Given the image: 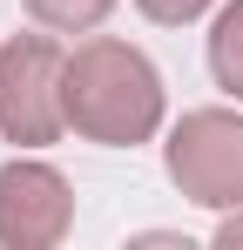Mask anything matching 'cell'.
Here are the masks:
<instances>
[{"label": "cell", "instance_id": "obj_1", "mask_svg": "<svg viewBox=\"0 0 243 250\" xmlns=\"http://www.w3.org/2000/svg\"><path fill=\"white\" fill-rule=\"evenodd\" d=\"M61 102H68V128H75L81 142H101V149L156 142V135H162V115H169L162 68L135 41H115V34L75 41Z\"/></svg>", "mask_w": 243, "mask_h": 250}, {"label": "cell", "instance_id": "obj_2", "mask_svg": "<svg viewBox=\"0 0 243 250\" xmlns=\"http://www.w3.org/2000/svg\"><path fill=\"white\" fill-rule=\"evenodd\" d=\"M68 47L47 27L34 34H7L0 41V142L14 149H47L68 135Z\"/></svg>", "mask_w": 243, "mask_h": 250}, {"label": "cell", "instance_id": "obj_3", "mask_svg": "<svg viewBox=\"0 0 243 250\" xmlns=\"http://www.w3.org/2000/svg\"><path fill=\"white\" fill-rule=\"evenodd\" d=\"M169 183L202 209H243V102L237 108H189L162 142Z\"/></svg>", "mask_w": 243, "mask_h": 250}, {"label": "cell", "instance_id": "obj_4", "mask_svg": "<svg viewBox=\"0 0 243 250\" xmlns=\"http://www.w3.org/2000/svg\"><path fill=\"white\" fill-rule=\"evenodd\" d=\"M75 230V183L40 156L0 163V250H54Z\"/></svg>", "mask_w": 243, "mask_h": 250}, {"label": "cell", "instance_id": "obj_5", "mask_svg": "<svg viewBox=\"0 0 243 250\" xmlns=\"http://www.w3.org/2000/svg\"><path fill=\"white\" fill-rule=\"evenodd\" d=\"M209 75L230 102H243V0L216 7V21H209Z\"/></svg>", "mask_w": 243, "mask_h": 250}, {"label": "cell", "instance_id": "obj_6", "mask_svg": "<svg viewBox=\"0 0 243 250\" xmlns=\"http://www.w3.org/2000/svg\"><path fill=\"white\" fill-rule=\"evenodd\" d=\"M20 14L47 34H95L115 14V0H20Z\"/></svg>", "mask_w": 243, "mask_h": 250}, {"label": "cell", "instance_id": "obj_7", "mask_svg": "<svg viewBox=\"0 0 243 250\" xmlns=\"http://www.w3.org/2000/svg\"><path fill=\"white\" fill-rule=\"evenodd\" d=\"M216 0H135V14L142 21H156V27H189V21H202Z\"/></svg>", "mask_w": 243, "mask_h": 250}, {"label": "cell", "instance_id": "obj_8", "mask_svg": "<svg viewBox=\"0 0 243 250\" xmlns=\"http://www.w3.org/2000/svg\"><path fill=\"white\" fill-rule=\"evenodd\" d=\"M216 244H223V250H237V244H243V209H223V223H216Z\"/></svg>", "mask_w": 243, "mask_h": 250}]
</instances>
